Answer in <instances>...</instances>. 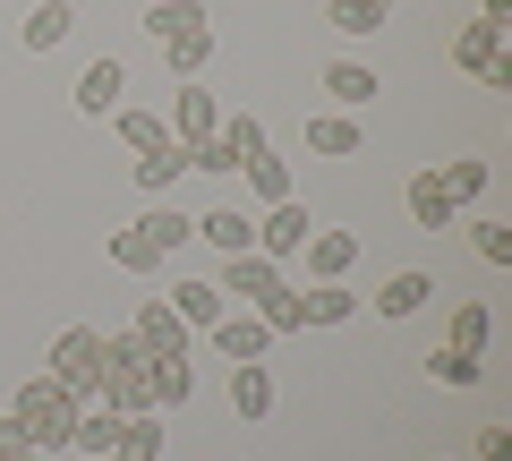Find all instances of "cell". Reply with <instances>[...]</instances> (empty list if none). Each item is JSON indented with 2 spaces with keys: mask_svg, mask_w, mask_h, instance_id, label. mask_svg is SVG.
Listing matches in <instances>:
<instances>
[{
  "mask_svg": "<svg viewBox=\"0 0 512 461\" xmlns=\"http://www.w3.org/2000/svg\"><path fill=\"white\" fill-rule=\"evenodd\" d=\"M0 461H43V453H35V436H26L18 419H0Z\"/></svg>",
  "mask_w": 512,
  "mask_h": 461,
  "instance_id": "cell-37",
  "label": "cell"
},
{
  "mask_svg": "<svg viewBox=\"0 0 512 461\" xmlns=\"http://www.w3.org/2000/svg\"><path fill=\"white\" fill-rule=\"evenodd\" d=\"M427 299H436V282H427V274H384L376 282V316H419Z\"/></svg>",
  "mask_w": 512,
  "mask_h": 461,
  "instance_id": "cell-21",
  "label": "cell"
},
{
  "mask_svg": "<svg viewBox=\"0 0 512 461\" xmlns=\"http://www.w3.org/2000/svg\"><path fill=\"white\" fill-rule=\"evenodd\" d=\"M146 240L171 257V248H188V240H197V222H188L180 205H154V214H146Z\"/></svg>",
  "mask_w": 512,
  "mask_h": 461,
  "instance_id": "cell-31",
  "label": "cell"
},
{
  "mask_svg": "<svg viewBox=\"0 0 512 461\" xmlns=\"http://www.w3.org/2000/svg\"><path fill=\"white\" fill-rule=\"evenodd\" d=\"M163 60H171V77H180V86H197V77H205V60H214V26H205V35L163 43Z\"/></svg>",
  "mask_w": 512,
  "mask_h": 461,
  "instance_id": "cell-28",
  "label": "cell"
},
{
  "mask_svg": "<svg viewBox=\"0 0 512 461\" xmlns=\"http://www.w3.org/2000/svg\"><path fill=\"white\" fill-rule=\"evenodd\" d=\"M478 18H495V26H504V18H512V0H478Z\"/></svg>",
  "mask_w": 512,
  "mask_h": 461,
  "instance_id": "cell-39",
  "label": "cell"
},
{
  "mask_svg": "<svg viewBox=\"0 0 512 461\" xmlns=\"http://www.w3.org/2000/svg\"><path fill=\"white\" fill-rule=\"evenodd\" d=\"M214 129H222V103H214L205 86H180V103H171V146H188V154H197Z\"/></svg>",
  "mask_w": 512,
  "mask_h": 461,
  "instance_id": "cell-6",
  "label": "cell"
},
{
  "mask_svg": "<svg viewBox=\"0 0 512 461\" xmlns=\"http://www.w3.org/2000/svg\"><path fill=\"white\" fill-rule=\"evenodd\" d=\"M146 35H154V43L205 35V0H154V9H146Z\"/></svg>",
  "mask_w": 512,
  "mask_h": 461,
  "instance_id": "cell-17",
  "label": "cell"
},
{
  "mask_svg": "<svg viewBox=\"0 0 512 461\" xmlns=\"http://www.w3.org/2000/svg\"><path fill=\"white\" fill-rule=\"evenodd\" d=\"M222 146H231L239 154V163H248V154H265V120H256V111H222Z\"/></svg>",
  "mask_w": 512,
  "mask_h": 461,
  "instance_id": "cell-30",
  "label": "cell"
},
{
  "mask_svg": "<svg viewBox=\"0 0 512 461\" xmlns=\"http://www.w3.org/2000/svg\"><path fill=\"white\" fill-rule=\"evenodd\" d=\"M274 282H282V265L248 248V257H222V282H214V291H222V299H248V308H256V299L274 291Z\"/></svg>",
  "mask_w": 512,
  "mask_h": 461,
  "instance_id": "cell-11",
  "label": "cell"
},
{
  "mask_svg": "<svg viewBox=\"0 0 512 461\" xmlns=\"http://www.w3.org/2000/svg\"><path fill=\"white\" fill-rule=\"evenodd\" d=\"M478 461H512V427H478Z\"/></svg>",
  "mask_w": 512,
  "mask_h": 461,
  "instance_id": "cell-38",
  "label": "cell"
},
{
  "mask_svg": "<svg viewBox=\"0 0 512 461\" xmlns=\"http://www.w3.org/2000/svg\"><path fill=\"white\" fill-rule=\"evenodd\" d=\"M308 231H316V222H308V205H299V197H282V205H265V222H256V257H299V248H308Z\"/></svg>",
  "mask_w": 512,
  "mask_h": 461,
  "instance_id": "cell-3",
  "label": "cell"
},
{
  "mask_svg": "<svg viewBox=\"0 0 512 461\" xmlns=\"http://www.w3.org/2000/svg\"><path fill=\"white\" fill-rule=\"evenodd\" d=\"M77 461H86V453H77Z\"/></svg>",
  "mask_w": 512,
  "mask_h": 461,
  "instance_id": "cell-41",
  "label": "cell"
},
{
  "mask_svg": "<svg viewBox=\"0 0 512 461\" xmlns=\"http://www.w3.org/2000/svg\"><path fill=\"white\" fill-rule=\"evenodd\" d=\"M111 265H120V274H137V282H146V274H163V248H154L146 240V222H128V231H111Z\"/></svg>",
  "mask_w": 512,
  "mask_h": 461,
  "instance_id": "cell-15",
  "label": "cell"
},
{
  "mask_svg": "<svg viewBox=\"0 0 512 461\" xmlns=\"http://www.w3.org/2000/svg\"><path fill=\"white\" fill-rule=\"evenodd\" d=\"M205 333H214V351L231 359V368H239V359H265V351H274V333H265V316H256V308H222Z\"/></svg>",
  "mask_w": 512,
  "mask_h": 461,
  "instance_id": "cell-4",
  "label": "cell"
},
{
  "mask_svg": "<svg viewBox=\"0 0 512 461\" xmlns=\"http://www.w3.org/2000/svg\"><path fill=\"white\" fill-rule=\"evenodd\" d=\"M94 402H111L120 419H137V410H163V402H154V359H128V368H111Z\"/></svg>",
  "mask_w": 512,
  "mask_h": 461,
  "instance_id": "cell-7",
  "label": "cell"
},
{
  "mask_svg": "<svg viewBox=\"0 0 512 461\" xmlns=\"http://www.w3.org/2000/svg\"><path fill=\"white\" fill-rule=\"evenodd\" d=\"M120 86H128V77H120V60H94V69H77V111H86V120H111V111H120Z\"/></svg>",
  "mask_w": 512,
  "mask_h": 461,
  "instance_id": "cell-12",
  "label": "cell"
},
{
  "mask_svg": "<svg viewBox=\"0 0 512 461\" xmlns=\"http://www.w3.org/2000/svg\"><path fill=\"white\" fill-rule=\"evenodd\" d=\"M376 9H393V0H376Z\"/></svg>",
  "mask_w": 512,
  "mask_h": 461,
  "instance_id": "cell-40",
  "label": "cell"
},
{
  "mask_svg": "<svg viewBox=\"0 0 512 461\" xmlns=\"http://www.w3.org/2000/svg\"><path fill=\"white\" fill-rule=\"evenodd\" d=\"M436 180L453 188V205H478V197H487V163H444Z\"/></svg>",
  "mask_w": 512,
  "mask_h": 461,
  "instance_id": "cell-34",
  "label": "cell"
},
{
  "mask_svg": "<svg viewBox=\"0 0 512 461\" xmlns=\"http://www.w3.org/2000/svg\"><path fill=\"white\" fill-rule=\"evenodd\" d=\"M470 248L487 265H512V231H504V222H470Z\"/></svg>",
  "mask_w": 512,
  "mask_h": 461,
  "instance_id": "cell-36",
  "label": "cell"
},
{
  "mask_svg": "<svg viewBox=\"0 0 512 461\" xmlns=\"http://www.w3.org/2000/svg\"><path fill=\"white\" fill-rule=\"evenodd\" d=\"M197 240H205V248H222V257H248V248H256V222L239 214V205H214V214L197 222Z\"/></svg>",
  "mask_w": 512,
  "mask_h": 461,
  "instance_id": "cell-14",
  "label": "cell"
},
{
  "mask_svg": "<svg viewBox=\"0 0 512 461\" xmlns=\"http://www.w3.org/2000/svg\"><path fill=\"white\" fill-rule=\"evenodd\" d=\"M299 308H308V325H350V316H359V291H350V282H308Z\"/></svg>",
  "mask_w": 512,
  "mask_h": 461,
  "instance_id": "cell-19",
  "label": "cell"
},
{
  "mask_svg": "<svg viewBox=\"0 0 512 461\" xmlns=\"http://www.w3.org/2000/svg\"><path fill=\"white\" fill-rule=\"evenodd\" d=\"M128 333H137V351H146V359H188V325L171 316V299H146Z\"/></svg>",
  "mask_w": 512,
  "mask_h": 461,
  "instance_id": "cell-5",
  "label": "cell"
},
{
  "mask_svg": "<svg viewBox=\"0 0 512 461\" xmlns=\"http://www.w3.org/2000/svg\"><path fill=\"white\" fill-rule=\"evenodd\" d=\"M308 154H359V111H308Z\"/></svg>",
  "mask_w": 512,
  "mask_h": 461,
  "instance_id": "cell-18",
  "label": "cell"
},
{
  "mask_svg": "<svg viewBox=\"0 0 512 461\" xmlns=\"http://www.w3.org/2000/svg\"><path fill=\"white\" fill-rule=\"evenodd\" d=\"M43 376H60L77 402H94V393H103V333H94V325H69V333L52 342V359H43Z\"/></svg>",
  "mask_w": 512,
  "mask_h": 461,
  "instance_id": "cell-2",
  "label": "cell"
},
{
  "mask_svg": "<svg viewBox=\"0 0 512 461\" xmlns=\"http://www.w3.org/2000/svg\"><path fill=\"white\" fill-rule=\"evenodd\" d=\"M222 308H231V299H222L214 282H180V291H171V316H180L188 333H205V325H214Z\"/></svg>",
  "mask_w": 512,
  "mask_h": 461,
  "instance_id": "cell-24",
  "label": "cell"
},
{
  "mask_svg": "<svg viewBox=\"0 0 512 461\" xmlns=\"http://www.w3.org/2000/svg\"><path fill=\"white\" fill-rule=\"evenodd\" d=\"M188 171V146H163V154H137V188H146V197H163L171 180H180Z\"/></svg>",
  "mask_w": 512,
  "mask_h": 461,
  "instance_id": "cell-29",
  "label": "cell"
},
{
  "mask_svg": "<svg viewBox=\"0 0 512 461\" xmlns=\"http://www.w3.org/2000/svg\"><path fill=\"white\" fill-rule=\"evenodd\" d=\"M325 94H333V111H367V103H376V69L333 60V69H325Z\"/></svg>",
  "mask_w": 512,
  "mask_h": 461,
  "instance_id": "cell-20",
  "label": "cell"
},
{
  "mask_svg": "<svg viewBox=\"0 0 512 461\" xmlns=\"http://www.w3.org/2000/svg\"><path fill=\"white\" fill-rule=\"evenodd\" d=\"M69 26H77V9L69 0H35V9H26V52H60V43H69Z\"/></svg>",
  "mask_w": 512,
  "mask_h": 461,
  "instance_id": "cell-13",
  "label": "cell"
},
{
  "mask_svg": "<svg viewBox=\"0 0 512 461\" xmlns=\"http://www.w3.org/2000/svg\"><path fill=\"white\" fill-rule=\"evenodd\" d=\"M111 461H163V410H137V419L120 427V453Z\"/></svg>",
  "mask_w": 512,
  "mask_h": 461,
  "instance_id": "cell-26",
  "label": "cell"
},
{
  "mask_svg": "<svg viewBox=\"0 0 512 461\" xmlns=\"http://www.w3.org/2000/svg\"><path fill=\"white\" fill-rule=\"evenodd\" d=\"M111 129H120L128 154H163V146H171V120H154V111H128V103L111 111Z\"/></svg>",
  "mask_w": 512,
  "mask_h": 461,
  "instance_id": "cell-23",
  "label": "cell"
},
{
  "mask_svg": "<svg viewBox=\"0 0 512 461\" xmlns=\"http://www.w3.org/2000/svg\"><path fill=\"white\" fill-rule=\"evenodd\" d=\"M231 410H239V419H265V410H274V376H265V359H239V368H231Z\"/></svg>",
  "mask_w": 512,
  "mask_h": 461,
  "instance_id": "cell-16",
  "label": "cell"
},
{
  "mask_svg": "<svg viewBox=\"0 0 512 461\" xmlns=\"http://www.w3.org/2000/svg\"><path fill=\"white\" fill-rule=\"evenodd\" d=\"M453 351H487V308H478V299H461V308H453Z\"/></svg>",
  "mask_w": 512,
  "mask_h": 461,
  "instance_id": "cell-33",
  "label": "cell"
},
{
  "mask_svg": "<svg viewBox=\"0 0 512 461\" xmlns=\"http://www.w3.org/2000/svg\"><path fill=\"white\" fill-rule=\"evenodd\" d=\"M256 316H265V333H274V342H282V333H308V308H299L291 282H274V291L256 299Z\"/></svg>",
  "mask_w": 512,
  "mask_h": 461,
  "instance_id": "cell-27",
  "label": "cell"
},
{
  "mask_svg": "<svg viewBox=\"0 0 512 461\" xmlns=\"http://www.w3.org/2000/svg\"><path fill=\"white\" fill-rule=\"evenodd\" d=\"M308 282H342L350 265H359V231H308Z\"/></svg>",
  "mask_w": 512,
  "mask_h": 461,
  "instance_id": "cell-10",
  "label": "cell"
},
{
  "mask_svg": "<svg viewBox=\"0 0 512 461\" xmlns=\"http://www.w3.org/2000/svg\"><path fill=\"white\" fill-rule=\"evenodd\" d=\"M120 410H111V402H86V410H77V427H69V453H86V461H111V453H120Z\"/></svg>",
  "mask_w": 512,
  "mask_h": 461,
  "instance_id": "cell-8",
  "label": "cell"
},
{
  "mask_svg": "<svg viewBox=\"0 0 512 461\" xmlns=\"http://www.w3.org/2000/svg\"><path fill=\"white\" fill-rule=\"evenodd\" d=\"M376 26H384L376 0H333V35H376Z\"/></svg>",
  "mask_w": 512,
  "mask_h": 461,
  "instance_id": "cell-35",
  "label": "cell"
},
{
  "mask_svg": "<svg viewBox=\"0 0 512 461\" xmlns=\"http://www.w3.org/2000/svg\"><path fill=\"white\" fill-rule=\"evenodd\" d=\"M77 393L60 385V376H26L18 385V410H9V419L26 427V436H35V453H52V444H69V427H77Z\"/></svg>",
  "mask_w": 512,
  "mask_h": 461,
  "instance_id": "cell-1",
  "label": "cell"
},
{
  "mask_svg": "<svg viewBox=\"0 0 512 461\" xmlns=\"http://www.w3.org/2000/svg\"><path fill=\"white\" fill-rule=\"evenodd\" d=\"M427 376H436V385H453V393H461V385H478V376H487V368H478L470 351H453V342H444V351H427Z\"/></svg>",
  "mask_w": 512,
  "mask_h": 461,
  "instance_id": "cell-32",
  "label": "cell"
},
{
  "mask_svg": "<svg viewBox=\"0 0 512 461\" xmlns=\"http://www.w3.org/2000/svg\"><path fill=\"white\" fill-rule=\"evenodd\" d=\"M495 52H504V26H495V18H470V26L453 35V60H461L470 77H487V60H495Z\"/></svg>",
  "mask_w": 512,
  "mask_h": 461,
  "instance_id": "cell-22",
  "label": "cell"
},
{
  "mask_svg": "<svg viewBox=\"0 0 512 461\" xmlns=\"http://www.w3.org/2000/svg\"><path fill=\"white\" fill-rule=\"evenodd\" d=\"M239 171H248L256 205H282V197H291V163H282L274 146H265V154H248V163H239Z\"/></svg>",
  "mask_w": 512,
  "mask_h": 461,
  "instance_id": "cell-25",
  "label": "cell"
},
{
  "mask_svg": "<svg viewBox=\"0 0 512 461\" xmlns=\"http://www.w3.org/2000/svg\"><path fill=\"white\" fill-rule=\"evenodd\" d=\"M402 205H410V222H419V231H453V222H461V205H453V188H444L436 171H419V180L402 188Z\"/></svg>",
  "mask_w": 512,
  "mask_h": 461,
  "instance_id": "cell-9",
  "label": "cell"
}]
</instances>
